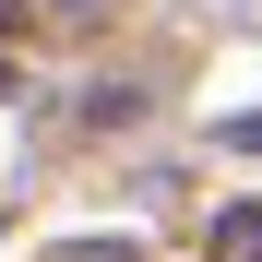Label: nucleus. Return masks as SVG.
<instances>
[{"label": "nucleus", "instance_id": "1", "mask_svg": "<svg viewBox=\"0 0 262 262\" xmlns=\"http://www.w3.org/2000/svg\"><path fill=\"white\" fill-rule=\"evenodd\" d=\"M214 262H262V203H238V214H214Z\"/></svg>", "mask_w": 262, "mask_h": 262}, {"label": "nucleus", "instance_id": "2", "mask_svg": "<svg viewBox=\"0 0 262 262\" xmlns=\"http://www.w3.org/2000/svg\"><path fill=\"white\" fill-rule=\"evenodd\" d=\"M227 143H238V155H262V119H227Z\"/></svg>", "mask_w": 262, "mask_h": 262}]
</instances>
